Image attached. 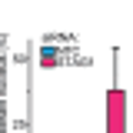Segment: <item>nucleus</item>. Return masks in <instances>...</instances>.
Wrapping results in <instances>:
<instances>
[]
</instances>
